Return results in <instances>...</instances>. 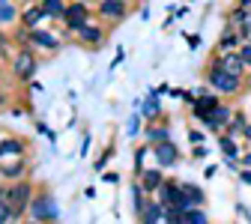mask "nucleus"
<instances>
[{
	"label": "nucleus",
	"instance_id": "1",
	"mask_svg": "<svg viewBox=\"0 0 251 224\" xmlns=\"http://www.w3.org/2000/svg\"><path fill=\"white\" fill-rule=\"evenodd\" d=\"M0 198L6 200V206L12 212V221H21V215L30 209V200L36 198V188H33L30 179H15V182L3 185V195Z\"/></svg>",
	"mask_w": 251,
	"mask_h": 224
},
{
	"label": "nucleus",
	"instance_id": "2",
	"mask_svg": "<svg viewBox=\"0 0 251 224\" xmlns=\"http://www.w3.org/2000/svg\"><path fill=\"white\" fill-rule=\"evenodd\" d=\"M206 84H209L215 93L233 96V93H239V90H242V75H236V72H227V69H222V66H218V63H212V66L206 69Z\"/></svg>",
	"mask_w": 251,
	"mask_h": 224
},
{
	"label": "nucleus",
	"instance_id": "3",
	"mask_svg": "<svg viewBox=\"0 0 251 224\" xmlns=\"http://www.w3.org/2000/svg\"><path fill=\"white\" fill-rule=\"evenodd\" d=\"M30 218L36 221H45V224H57L60 221V206H57V198L48 195V191H36V198L30 200Z\"/></svg>",
	"mask_w": 251,
	"mask_h": 224
},
{
	"label": "nucleus",
	"instance_id": "4",
	"mask_svg": "<svg viewBox=\"0 0 251 224\" xmlns=\"http://www.w3.org/2000/svg\"><path fill=\"white\" fill-rule=\"evenodd\" d=\"M36 69H39V57H36L33 48H21V51L12 54V75L18 81H30L36 75Z\"/></svg>",
	"mask_w": 251,
	"mask_h": 224
},
{
	"label": "nucleus",
	"instance_id": "5",
	"mask_svg": "<svg viewBox=\"0 0 251 224\" xmlns=\"http://www.w3.org/2000/svg\"><path fill=\"white\" fill-rule=\"evenodd\" d=\"M60 21L66 24L69 33H78L84 24H90V6L84 3V0H69V3H66V12H63Z\"/></svg>",
	"mask_w": 251,
	"mask_h": 224
},
{
	"label": "nucleus",
	"instance_id": "6",
	"mask_svg": "<svg viewBox=\"0 0 251 224\" xmlns=\"http://www.w3.org/2000/svg\"><path fill=\"white\" fill-rule=\"evenodd\" d=\"M159 200H162L165 206H182L185 212L195 209L192 203H188V198H185L182 182H174V179H165V182H162V188H159Z\"/></svg>",
	"mask_w": 251,
	"mask_h": 224
},
{
	"label": "nucleus",
	"instance_id": "7",
	"mask_svg": "<svg viewBox=\"0 0 251 224\" xmlns=\"http://www.w3.org/2000/svg\"><path fill=\"white\" fill-rule=\"evenodd\" d=\"M27 48H39V51H57L60 48V39L51 33V30H42V27H33L27 30Z\"/></svg>",
	"mask_w": 251,
	"mask_h": 224
},
{
	"label": "nucleus",
	"instance_id": "8",
	"mask_svg": "<svg viewBox=\"0 0 251 224\" xmlns=\"http://www.w3.org/2000/svg\"><path fill=\"white\" fill-rule=\"evenodd\" d=\"M96 15L102 21H108V24H117V21H123L129 15V3H126V0H102L96 6Z\"/></svg>",
	"mask_w": 251,
	"mask_h": 224
},
{
	"label": "nucleus",
	"instance_id": "9",
	"mask_svg": "<svg viewBox=\"0 0 251 224\" xmlns=\"http://www.w3.org/2000/svg\"><path fill=\"white\" fill-rule=\"evenodd\" d=\"M152 155H155V162H159V168H174V165H179V149H176L174 141L155 144V147H152Z\"/></svg>",
	"mask_w": 251,
	"mask_h": 224
},
{
	"label": "nucleus",
	"instance_id": "10",
	"mask_svg": "<svg viewBox=\"0 0 251 224\" xmlns=\"http://www.w3.org/2000/svg\"><path fill=\"white\" fill-rule=\"evenodd\" d=\"M75 36H78V42H81V45H87V48H99V45L105 42V27L90 21V24H84V27L78 30Z\"/></svg>",
	"mask_w": 251,
	"mask_h": 224
},
{
	"label": "nucleus",
	"instance_id": "11",
	"mask_svg": "<svg viewBox=\"0 0 251 224\" xmlns=\"http://www.w3.org/2000/svg\"><path fill=\"white\" fill-rule=\"evenodd\" d=\"M218 105H222V99H218L215 93H201V96H198V102L192 105V114L201 117V120H206V117L212 114V108H218Z\"/></svg>",
	"mask_w": 251,
	"mask_h": 224
},
{
	"label": "nucleus",
	"instance_id": "12",
	"mask_svg": "<svg viewBox=\"0 0 251 224\" xmlns=\"http://www.w3.org/2000/svg\"><path fill=\"white\" fill-rule=\"evenodd\" d=\"M230 117H233V111L227 108V105H218V108H212V114L203 120V125L209 132H218V129H225V125L230 123Z\"/></svg>",
	"mask_w": 251,
	"mask_h": 224
},
{
	"label": "nucleus",
	"instance_id": "13",
	"mask_svg": "<svg viewBox=\"0 0 251 224\" xmlns=\"http://www.w3.org/2000/svg\"><path fill=\"white\" fill-rule=\"evenodd\" d=\"M138 111H141L144 120H159V114H162V99H159V93L150 90V93H147V99L138 102Z\"/></svg>",
	"mask_w": 251,
	"mask_h": 224
},
{
	"label": "nucleus",
	"instance_id": "14",
	"mask_svg": "<svg viewBox=\"0 0 251 224\" xmlns=\"http://www.w3.org/2000/svg\"><path fill=\"white\" fill-rule=\"evenodd\" d=\"M24 171H27V165H24V155L12 158V162H0V176H3L6 182L24 179Z\"/></svg>",
	"mask_w": 251,
	"mask_h": 224
},
{
	"label": "nucleus",
	"instance_id": "15",
	"mask_svg": "<svg viewBox=\"0 0 251 224\" xmlns=\"http://www.w3.org/2000/svg\"><path fill=\"white\" fill-rule=\"evenodd\" d=\"M144 138H147V144L150 147H155V144H162V141H171V129H168V123H150L147 129H144Z\"/></svg>",
	"mask_w": 251,
	"mask_h": 224
},
{
	"label": "nucleus",
	"instance_id": "16",
	"mask_svg": "<svg viewBox=\"0 0 251 224\" xmlns=\"http://www.w3.org/2000/svg\"><path fill=\"white\" fill-rule=\"evenodd\" d=\"M138 218H141V224H162L165 221V203L162 200H150Z\"/></svg>",
	"mask_w": 251,
	"mask_h": 224
},
{
	"label": "nucleus",
	"instance_id": "17",
	"mask_svg": "<svg viewBox=\"0 0 251 224\" xmlns=\"http://www.w3.org/2000/svg\"><path fill=\"white\" fill-rule=\"evenodd\" d=\"M215 63H218L222 69H227V72H236V75H242V69H245V60H242L239 51H225Z\"/></svg>",
	"mask_w": 251,
	"mask_h": 224
},
{
	"label": "nucleus",
	"instance_id": "18",
	"mask_svg": "<svg viewBox=\"0 0 251 224\" xmlns=\"http://www.w3.org/2000/svg\"><path fill=\"white\" fill-rule=\"evenodd\" d=\"M42 21H48V18H45V12H42V6H39V3L27 6V9L21 12V27H24V30H33V27H39Z\"/></svg>",
	"mask_w": 251,
	"mask_h": 224
},
{
	"label": "nucleus",
	"instance_id": "19",
	"mask_svg": "<svg viewBox=\"0 0 251 224\" xmlns=\"http://www.w3.org/2000/svg\"><path fill=\"white\" fill-rule=\"evenodd\" d=\"M18 155H24V141H18V138H3L0 141V162L18 158Z\"/></svg>",
	"mask_w": 251,
	"mask_h": 224
},
{
	"label": "nucleus",
	"instance_id": "20",
	"mask_svg": "<svg viewBox=\"0 0 251 224\" xmlns=\"http://www.w3.org/2000/svg\"><path fill=\"white\" fill-rule=\"evenodd\" d=\"M162 182H165V176H162V168L141 171V185H144V191H159V188H162Z\"/></svg>",
	"mask_w": 251,
	"mask_h": 224
},
{
	"label": "nucleus",
	"instance_id": "21",
	"mask_svg": "<svg viewBox=\"0 0 251 224\" xmlns=\"http://www.w3.org/2000/svg\"><path fill=\"white\" fill-rule=\"evenodd\" d=\"M39 6H42L45 18H63V12H66V0H39Z\"/></svg>",
	"mask_w": 251,
	"mask_h": 224
},
{
	"label": "nucleus",
	"instance_id": "22",
	"mask_svg": "<svg viewBox=\"0 0 251 224\" xmlns=\"http://www.w3.org/2000/svg\"><path fill=\"white\" fill-rule=\"evenodd\" d=\"M182 188H185V198H188V203H192V206H203V203H206V195H203L201 185H195V182H182Z\"/></svg>",
	"mask_w": 251,
	"mask_h": 224
},
{
	"label": "nucleus",
	"instance_id": "23",
	"mask_svg": "<svg viewBox=\"0 0 251 224\" xmlns=\"http://www.w3.org/2000/svg\"><path fill=\"white\" fill-rule=\"evenodd\" d=\"M12 21H18V6L12 0H0V27L12 24Z\"/></svg>",
	"mask_w": 251,
	"mask_h": 224
},
{
	"label": "nucleus",
	"instance_id": "24",
	"mask_svg": "<svg viewBox=\"0 0 251 224\" xmlns=\"http://www.w3.org/2000/svg\"><path fill=\"white\" fill-rule=\"evenodd\" d=\"M218 147H222L225 158H239V144H236V138H230V135H222V138H218Z\"/></svg>",
	"mask_w": 251,
	"mask_h": 224
},
{
	"label": "nucleus",
	"instance_id": "25",
	"mask_svg": "<svg viewBox=\"0 0 251 224\" xmlns=\"http://www.w3.org/2000/svg\"><path fill=\"white\" fill-rule=\"evenodd\" d=\"M225 129H227V135H230V138H239V135H245V129H248L245 114H236V117H230V123L225 125Z\"/></svg>",
	"mask_w": 251,
	"mask_h": 224
},
{
	"label": "nucleus",
	"instance_id": "26",
	"mask_svg": "<svg viewBox=\"0 0 251 224\" xmlns=\"http://www.w3.org/2000/svg\"><path fill=\"white\" fill-rule=\"evenodd\" d=\"M239 42H242V36L233 33V24H227V27H225V33H222V48H225V51H233Z\"/></svg>",
	"mask_w": 251,
	"mask_h": 224
},
{
	"label": "nucleus",
	"instance_id": "27",
	"mask_svg": "<svg viewBox=\"0 0 251 224\" xmlns=\"http://www.w3.org/2000/svg\"><path fill=\"white\" fill-rule=\"evenodd\" d=\"M150 152H152V147H150V144H144V147H138V149H135V174H138V176H141V171H144V158H147Z\"/></svg>",
	"mask_w": 251,
	"mask_h": 224
},
{
	"label": "nucleus",
	"instance_id": "28",
	"mask_svg": "<svg viewBox=\"0 0 251 224\" xmlns=\"http://www.w3.org/2000/svg\"><path fill=\"white\" fill-rule=\"evenodd\" d=\"M236 27H239V36H242V42H251V9H248L245 21H242V24H236Z\"/></svg>",
	"mask_w": 251,
	"mask_h": 224
},
{
	"label": "nucleus",
	"instance_id": "29",
	"mask_svg": "<svg viewBox=\"0 0 251 224\" xmlns=\"http://www.w3.org/2000/svg\"><path fill=\"white\" fill-rule=\"evenodd\" d=\"M188 212L182 206H165V221H176V218H185Z\"/></svg>",
	"mask_w": 251,
	"mask_h": 224
},
{
	"label": "nucleus",
	"instance_id": "30",
	"mask_svg": "<svg viewBox=\"0 0 251 224\" xmlns=\"http://www.w3.org/2000/svg\"><path fill=\"white\" fill-rule=\"evenodd\" d=\"M126 132H129V138H135V135L141 132V111L129 117V129H126Z\"/></svg>",
	"mask_w": 251,
	"mask_h": 224
},
{
	"label": "nucleus",
	"instance_id": "31",
	"mask_svg": "<svg viewBox=\"0 0 251 224\" xmlns=\"http://www.w3.org/2000/svg\"><path fill=\"white\" fill-rule=\"evenodd\" d=\"M185 218H188V224H209V221H206V215H203L198 206H195V209H188V215H185Z\"/></svg>",
	"mask_w": 251,
	"mask_h": 224
},
{
	"label": "nucleus",
	"instance_id": "32",
	"mask_svg": "<svg viewBox=\"0 0 251 224\" xmlns=\"http://www.w3.org/2000/svg\"><path fill=\"white\" fill-rule=\"evenodd\" d=\"M111 162V149H105L99 158H96V162H93V171H105V165Z\"/></svg>",
	"mask_w": 251,
	"mask_h": 224
},
{
	"label": "nucleus",
	"instance_id": "33",
	"mask_svg": "<svg viewBox=\"0 0 251 224\" xmlns=\"http://www.w3.org/2000/svg\"><path fill=\"white\" fill-rule=\"evenodd\" d=\"M12 221V212H9V206H6V200L0 198V224H9Z\"/></svg>",
	"mask_w": 251,
	"mask_h": 224
},
{
	"label": "nucleus",
	"instance_id": "34",
	"mask_svg": "<svg viewBox=\"0 0 251 224\" xmlns=\"http://www.w3.org/2000/svg\"><path fill=\"white\" fill-rule=\"evenodd\" d=\"M36 132H39V135H45V138H48V141H51V144H54V141H57V135H54V132H51V129H48V125H45V123H36Z\"/></svg>",
	"mask_w": 251,
	"mask_h": 224
},
{
	"label": "nucleus",
	"instance_id": "35",
	"mask_svg": "<svg viewBox=\"0 0 251 224\" xmlns=\"http://www.w3.org/2000/svg\"><path fill=\"white\" fill-rule=\"evenodd\" d=\"M239 54H242V60H245V66L251 69V42H245V45L239 48Z\"/></svg>",
	"mask_w": 251,
	"mask_h": 224
},
{
	"label": "nucleus",
	"instance_id": "36",
	"mask_svg": "<svg viewBox=\"0 0 251 224\" xmlns=\"http://www.w3.org/2000/svg\"><path fill=\"white\" fill-rule=\"evenodd\" d=\"M102 179H105L108 185H114V182H120V174H117V171H105V174H102Z\"/></svg>",
	"mask_w": 251,
	"mask_h": 224
},
{
	"label": "nucleus",
	"instance_id": "37",
	"mask_svg": "<svg viewBox=\"0 0 251 224\" xmlns=\"http://www.w3.org/2000/svg\"><path fill=\"white\" fill-rule=\"evenodd\" d=\"M206 152H209V149H206L203 144H195V152H192V155H195V158H206Z\"/></svg>",
	"mask_w": 251,
	"mask_h": 224
},
{
	"label": "nucleus",
	"instance_id": "38",
	"mask_svg": "<svg viewBox=\"0 0 251 224\" xmlns=\"http://www.w3.org/2000/svg\"><path fill=\"white\" fill-rule=\"evenodd\" d=\"M239 179H242L245 185H251V168H245V171H239Z\"/></svg>",
	"mask_w": 251,
	"mask_h": 224
},
{
	"label": "nucleus",
	"instance_id": "39",
	"mask_svg": "<svg viewBox=\"0 0 251 224\" xmlns=\"http://www.w3.org/2000/svg\"><path fill=\"white\" fill-rule=\"evenodd\" d=\"M185 42H188V48H198V45H201V36H188V33H185Z\"/></svg>",
	"mask_w": 251,
	"mask_h": 224
},
{
	"label": "nucleus",
	"instance_id": "40",
	"mask_svg": "<svg viewBox=\"0 0 251 224\" xmlns=\"http://www.w3.org/2000/svg\"><path fill=\"white\" fill-rule=\"evenodd\" d=\"M120 63H123V48H117V57L111 60V69H117V66H120Z\"/></svg>",
	"mask_w": 251,
	"mask_h": 224
},
{
	"label": "nucleus",
	"instance_id": "41",
	"mask_svg": "<svg viewBox=\"0 0 251 224\" xmlns=\"http://www.w3.org/2000/svg\"><path fill=\"white\" fill-rule=\"evenodd\" d=\"M188 141H192V144H203V135L201 132H188Z\"/></svg>",
	"mask_w": 251,
	"mask_h": 224
},
{
	"label": "nucleus",
	"instance_id": "42",
	"mask_svg": "<svg viewBox=\"0 0 251 224\" xmlns=\"http://www.w3.org/2000/svg\"><path fill=\"white\" fill-rule=\"evenodd\" d=\"M215 174H218V165H209V168H206V171H203V176H206V179H212V176H215Z\"/></svg>",
	"mask_w": 251,
	"mask_h": 224
},
{
	"label": "nucleus",
	"instance_id": "43",
	"mask_svg": "<svg viewBox=\"0 0 251 224\" xmlns=\"http://www.w3.org/2000/svg\"><path fill=\"white\" fill-rule=\"evenodd\" d=\"M84 198H90V200H96V188H93V185H87V188H84Z\"/></svg>",
	"mask_w": 251,
	"mask_h": 224
},
{
	"label": "nucleus",
	"instance_id": "44",
	"mask_svg": "<svg viewBox=\"0 0 251 224\" xmlns=\"http://www.w3.org/2000/svg\"><path fill=\"white\" fill-rule=\"evenodd\" d=\"M87 149H90V135H84V141H81V155H87Z\"/></svg>",
	"mask_w": 251,
	"mask_h": 224
},
{
	"label": "nucleus",
	"instance_id": "45",
	"mask_svg": "<svg viewBox=\"0 0 251 224\" xmlns=\"http://www.w3.org/2000/svg\"><path fill=\"white\" fill-rule=\"evenodd\" d=\"M242 165H245V168H251V152H248V155H242Z\"/></svg>",
	"mask_w": 251,
	"mask_h": 224
},
{
	"label": "nucleus",
	"instance_id": "46",
	"mask_svg": "<svg viewBox=\"0 0 251 224\" xmlns=\"http://www.w3.org/2000/svg\"><path fill=\"white\" fill-rule=\"evenodd\" d=\"M165 224H188V218H176V221H165Z\"/></svg>",
	"mask_w": 251,
	"mask_h": 224
},
{
	"label": "nucleus",
	"instance_id": "47",
	"mask_svg": "<svg viewBox=\"0 0 251 224\" xmlns=\"http://www.w3.org/2000/svg\"><path fill=\"white\" fill-rule=\"evenodd\" d=\"M239 6L242 9H251V0H239Z\"/></svg>",
	"mask_w": 251,
	"mask_h": 224
},
{
	"label": "nucleus",
	"instance_id": "48",
	"mask_svg": "<svg viewBox=\"0 0 251 224\" xmlns=\"http://www.w3.org/2000/svg\"><path fill=\"white\" fill-rule=\"evenodd\" d=\"M6 102H9V99H6V93H0V108H3Z\"/></svg>",
	"mask_w": 251,
	"mask_h": 224
},
{
	"label": "nucleus",
	"instance_id": "49",
	"mask_svg": "<svg viewBox=\"0 0 251 224\" xmlns=\"http://www.w3.org/2000/svg\"><path fill=\"white\" fill-rule=\"evenodd\" d=\"M21 224H45V221H36V218H30V221H21Z\"/></svg>",
	"mask_w": 251,
	"mask_h": 224
},
{
	"label": "nucleus",
	"instance_id": "50",
	"mask_svg": "<svg viewBox=\"0 0 251 224\" xmlns=\"http://www.w3.org/2000/svg\"><path fill=\"white\" fill-rule=\"evenodd\" d=\"M245 138H248V141H251V125H248V129H245Z\"/></svg>",
	"mask_w": 251,
	"mask_h": 224
},
{
	"label": "nucleus",
	"instance_id": "51",
	"mask_svg": "<svg viewBox=\"0 0 251 224\" xmlns=\"http://www.w3.org/2000/svg\"><path fill=\"white\" fill-rule=\"evenodd\" d=\"M0 195H3V185H0Z\"/></svg>",
	"mask_w": 251,
	"mask_h": 224
}]
</instances>
